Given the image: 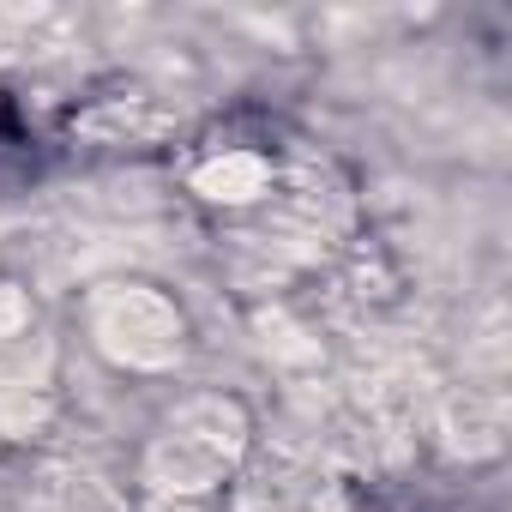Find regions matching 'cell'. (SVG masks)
<instances>
[{
  "instance_id": "obj_1",
  "label": "cell",
  "mask_w": 512,
  "mask_h": 512,
  "mask_svg": "<svg viewBox=\"0 0 512 512\" xmlns=\"http://www.w3.org/2000/svg\"><path fill=\"white\" fill-rule=\"evenodd\" d=\"M260 181H266V169L253 163V157H229V163H217V169L199 175V187L211 199H247V193H260Z\"/></svg>"
}]
</instances>
